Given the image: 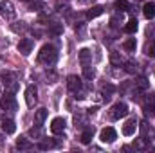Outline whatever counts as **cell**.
<instances>
[{"mask_svg": "<svg viewBox=\"0 0 155 153\" xmlns=\"http://www.w3.org/2000/svg\"><path fill=\"white\" fill-rule=\"evenodd\" d=\"M135 130H137V119L134 117V119H130V121L123 126V135L130 137V135H134V133H135Z\"/></svg>", "mask_w": 155, "mask_h": 153, "instance_id": "10", "label": "cell"}, {"mask_svg": "<svg viewBox=\"0 0 155 153\" xmlns=\"http://www.w3.org/2000/svg\"><path fill=\"white\" fill-rule=\"evenodd\" d=\"M144 54L150 56V58H155V40L146 41V45H144Z\"/></svg>", "mask_w": 155, "mask_h": 153, "instance_id": "19", "label": "cell"}, {"mask_svg": "<svg viewBox=\"0 0 155 153\" xmlns=\"http://www.w3.org/2000/svg\"><path fill=\"white\" fill-rule=\"evenodd\" d=\"M137 27H139L137 20H135V18H130V20H128V24L124 25V31H126L128 34H134V33L137 31Z\"/></svg>", "mask_w": 155, "mask_h": 153, "instance_id": "17", "label": "cell"}, {"mask_svg": "<svg viewBox=\"0 0 155 153\" xmlns=\"http://www.w3.org/2000/svg\"><path fill=\"white\" fill-rule=\"evenodd\" d=\"M148 85H150V83H148V79H146V77H139V79L135 81L137 90H146V88H148Z\"/></svg>", "mask_w": 155, "mask_h": 153, "instance_id": "21", "label": "cell"}, {"mask_svg": "<svg viewBox=\"0 0 155 153\" xmlns=\"http://www.w3.org/2000/svg\"><path fill=\"white\" fill-rule=\"evenodd\" d=\"M103 11H105V7H103V5H94V7H90V9H88L87 16H88V18H96V16L103 15Z\"/></svg>", "mask_w": 155, "mask_h": 153, "instance_id": "16", "label": "cell"}, {"mask_svg": "<svg viewBox=\"0 0 155 153\" xmlns=\"http://www.w3.org/2000/svg\"><path fill=\"white\" fill-rule=\"evenodd\" d=\"M33 40L31 38H24L18 41V52H22L24 56H29L31 54V50H33Z\"/></svg>", "mask_w": 155, "mask_h": 153, "instance_id": "7", "label": "cell"}, {"mask_svg": "<svg viewBox=\"0 0 155 153\" xmlns=\"http://www.w3.org/2000/svg\"><path fill=\"white\" fill-rule=\"evenodd\" d=\"M116 7L119 9V11H126V9L130 7V4H128L126 0H117V2H116Z\"/></svg>", "mask_w": 155, "mask_h": 153, "instance_id": "25", "label": "cell"}, {"mask_svg": "<svg viewBox=\"0 0 155 153\" xmlns=\"http://www.w3.org/2000/svg\"><path fill=\"white\" fill-rule=\"evenodd\" d=\"M144 105H155V94H148L146 97H144Z\"/></svg>", "mask_w": 155, "mask_h": 153, "instance_id": "30", "label": "cell"}, {"mask_svg": "<svg viewBox=\"0 0 155 153\" xmlns=\"http://www.w3.org/2000/svg\"><path fill=\"white\" fill-rule=\"evenodd\" d=\"M2 130H4L5 135L15 133V132H16V124H15V121H11V119H4V121H2Z\"/></svg>", "mask_w": 155, "mask_h": 153, "instance_id": "12", "label": "cell"}, {"mask_svg": "<svg viewBox=\"0 0 155 153\" xmlns=\"http://www.w3.org/2000/svg\"><path fill=\"white\" fill-rule=\"evenodd\" d=\"M124 70L130 72V74H134V72L137 70V65H135L134 61H128V63H124Z\"/></svg>", "mask_w": 155, "mask_h": 153, "instance_id": "27", "label": "cell"}, {"mask_svg": "<svg viewBox=\"0 0 155 153\" xmlns=\"http://www.w3.org/2000/svg\"><path fill=\"white\" fill-rule=\"evenodd\" d=\"M110 63H112V65H121V56H119V52H116V50L110 52Z\"/></svg>", "mask_w": 155, "mask_h": 153, "instance_id": "24", "label": "cell"}, {"mask_svg": "<svg viewBox=\"0 0 155 153\" xmlns=\"http://www.w3.org/2000/svg\"><path fill=\"white\" fill-rule=\"evenodd\" d=\"M143 15H144V18H148V20L155 18V4L153 2H146V4H144V7H143Z\"/></svg>", "mask_w": 155, "mask_h": 153, "instance_id": "13", "label": "cell"}, {"mask_svg": "<svg viewBox=\"0 0 155 153\" xmlns=\"http://www.w3.org/2000/svg\"><path fill=\"white\" fill-rule=\"evenodd\" d=\"M43 7V2H40V0H36V2H33L31 5H29V11H40Z\"/></svg>", "mask_w": 155, "mask_h": 153, "instance_id": "28", "label": "cell"}, {"mask_svg": "<svg viewBox=\"0 0 155 153\" xmlns=\"http://www.w3.org/2000/svg\"><path fill=\"white\" fill-rule=\"evenodd\" d=\"M103 92H105V97L108 99V97H110V94L114 92V86H112V85H107V86L103 88Z\"/></svg>", "mask_w": 155, "mask_h": 153, "instance_id": "31", "label": "cell"}, {"mask_svg": "<svg viewBox=\"0 0 155 153\" xmlns=\"http://www.w3.org/2000/svg\"><path fill=\"white\" fill-rule=\"evenodd\" d=\"M36 99H38V88L35 85H29L25 88V103H27V106H35Z\"/></svg>", "mask_w": 155, "mask_h": 153, "instance_id": "6", "label": "cell"}, {"mask_svg": "<svg viewBox=\"0 0 155 153\" xmlns=\"http://www.w3.org/2000/svg\"><path fill=\"white\" fill-rule=\"evenodd\" d=\"M83 76H85V79H94L96 70H94V69H90L88 65H85V67H83Z\"/></svg>", "mask_w": 155, "mask_h": 153, "instance_id": "23", "label": "cell"}, {"mask_svg": "<svg viewBox=\"0 0 155 153\" xmlns=\"http://www.w3.org/2000/svg\"><path fill=\"white\" fill-rule=\"evenodd\" d=\"M123 47H124V50L134 52V50H135V47H137V41H135V38H128L124 43H123Z\"/></svg>", "mask_w": 155, "mask_h": 153, "instance_id": "20", "label": "cell"}, {"mask_svg": "<svg viewBox=\"0 0 155 153\" xmlns=\"http://www.w3.org/2000/svg\"><path fill=\"white\" fill-rule=\"evenodd\" d=\"M99 139H101V142L112 144V142H114V141L117 139L116 130H114L112 126H108V128H103V130H101V133H99Z\"/></svg>", "mask_w": 155, "mask_h": 153, "instance_id": "5", "label": "cell"}, {"mask_svg": "<svg viewBox=\"0 0 155 153\" xmlns=\"http://www.w3.org/2000/svg\"><path fill=\"white\" fill-rule=\"evenodd\" d=\"M78 58H79V63L85 67V65L90 63V60H92V52H90L88 49H81V50L78 52Z\"/></svg>", "mask_w": 155, "mask_h": 153, "instance_id": "11", "label": "cell"}, {"mask_svg": "<svg viewBox=\"0 0 155 153\" xmlns=\"http://www.w3.org/2000/svg\"><path fill=\"white\" fill-rule=\"evenodd\" d=\"M67 86H69V90H71V92H79V90H81V86H83L81 77L69 76V77H67Z\"/></svg>", "mask_w": 155, "mask_h": 153, "instance_id": "9", "label": "cell"}, {"mask_svg": "<svg viewBox=\"0 0 155 153\" xmlns=\"http://www.w3.org/2000/svg\"><path fill=\"white\" fill-rule=\"evenodd\" d=\"M45 119H47V108H38L36 114H35V122H36V126H41Z\"/></svg>", "mask_w": 155, "mask_h": 153, "instance_id": "15", "label": "cell"}, {"mask_svg": "<svg viewBox=\"0 0 155 153\" xmlns=\"http://www.w3.org/2000/svg\"><path fill=\"white\" fill-rule=\"evenodd\" d=\"M58 60V52H56V47L51 45V43H45L38 52V63L43 65H52L54 61Z\"/></svg>", "mask_w": 155, "mask_h": 153, "instance_id": "1", "label": "cell"}, {"mask_svg": "<svg viewBox=\"0 0 155 153\" xmlns=\"http://www.w3.org/2000/svg\"><path fill=\"white\" fill-rule=\"evenodd\" d=\"M0 15H2L4 18H7V20L15 18L16 11H15L13 2H9V0H2V2H0Z\"/></svg>", "mask_w": 155, "mask_h": 153, "instance_id": "3", "label": "cell"}, {"mask_svg": "<svg viewBox=\"0 0 155 153\" xmlns=\"http://www.w3.org/2000/svg\"><path fill=\"white\" fill-rule=\"evenodd\" d=\"M16 148L18 150H31L33 148V142L27 137H18L16 139Z\"/></svg>", "mask_w": 155, "mask_h": 153, "instance_id": "14", "label": "cell"}, {"mask_svg": "<svg viewBox=\"0 0 155 153\" xmlns=\"http://www.w3.org/2000/svg\"><path fill=\"white\" fill-rule=\"evenodd\" d=\"M124 115H128V105L126 103H117L110 108V119H114V121H119Z\"/></svg>", "mask_w": 155, "mask_h": 153, "instance_id": "2", "label": "cell"}, {"mask_svg": "<svg viewBox=\"0 0 155 153\" xmlns=\"http://www.w3.org/2000/svg\"><path fill=\"white\" fill-rule=\"evenodd\" d=\"M0 79H4V83H5V85H11V88L15 90L16 85L13 83V81H15V76H13L11 72H0Z\"/></svg>", "mask_w": 155, "mask_h": 153, "instance_id": "18", "label": "cell"}, {"mask_svg": "<svg viewBox=\"0 0 155 153\" xmlns=\"http://www.w3.org/2000/svg\"><path fill=\"white\" fill-rule=\"evenodd\" d=\"M135 148H137V150H144V148H146V144H144V139H137V142H135Z\"/></svg>", "mask_w": 155, "mask_h": 153, "instance_id": "32", "label": "cell"}, {"mask_svg": "<svg viewBox=\"0 0 155 153\" xmlns=\"http://www.w3.org/2000/svg\"><path fill=\"white\" fill-rule=\"evenodd\" d=\"M0 108L5 110V112H15L16 110V99L13 94H5L0 101Z\"/></svg>", "mask_w": 155, "mask_h": 153, "instance_id": "4", "label": "cell"}, {"mask_svg": "<svg viewBox=\"0 0 155 153\" xmlns=\"http://www.w3.org/2000/svg\"><path fill=\"white\" fill-rule=\"evenodd\" d=\"M51 33H52V34H61V33H63V27H61L60 24H54V25L51 27Z\"/></svg>", "mask_w": 155, "mask_h": 153, "instance_id": "29", "label": "cell"}, {"mask_svg": "<svg viewBox=\"0 0 155 153\" xmlns=\"http://www.w3.org/2000/svg\"><path fill=\"white\" fill-rule=\"evenodd\" d=\"M144 114L148 117H155V105H144Z\"/></svg>", "mask_w": 155, "mask_h": 153, "instance_id": "26", "label": "cell"}, {"mask_svg": "<svg viewBox=\"0 0 155 153\" xmlns=\"http://www.w3.org/2000/svg\"><path fill=\"white\" fill-rule=\"evenodd\" d=\"M65 124H67V122H65L63 117H54L52 122H51V132H52V133H63Z\"/></svg>", "mask_w": 155, "mask_h": 153, "instance_id": "8", "label": "cell"}, {"mask_svg": "<svg viewBox=\"0 0 155 153\" xmlns=\"http://www.w3.org/2000/svg\"><path fill=\"white\" fill-rule=\"evenodd\" d=\"M2 146H4V135L0 133V148H2Z\"/></svg>", "mask_w": 155, "mask_h": 153, "instance_id": "33", "label": "cell"}, {"mask_svg": "<svg viewBox=\"0 0 155 153\" xmlns=\"http://www.w3.org/2000/svg\"><path fill=\"white\" fill-rule=\"evenodd\" d=\"M92 135H94L92 130H85V132L81 133V142H83V144H88V142L92 141Z\"/></svg>", "mask_w": 155, "mask_h": 153, "instance_id": "22", "label": "cell"}]
</instances>
